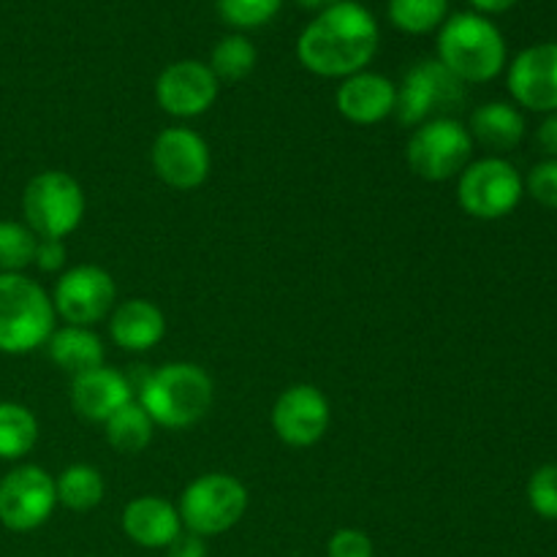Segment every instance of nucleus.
Listing matches in <instances>:
<instances>
[{
  "label": "nucleus",
  "instance_id": "1",
  "mask_svg": "<svg viewBox=\"0 0 557 557\" xmlns=\"http://www.w3.org/2000/svg\"><path fill=\"white\" fill-rule=\"evenodd\" d=\"M379 22L357 0H337L319 11L297 41V58L310 74L346 79L368 69L379 52Z\"/></svg>",
  "mask_w": 557,
  "mask_h": 557
},
{
  "label": "nucleus",
  "instance_id": "2",
  "mask_svg": "<svg viewBox=\"0 0 557 557\" xmlns=\"http://www.w3.org/2000/svg\"><path fill=\"white\" fill-rule=\"evenodd\" d=\"M438 60L462 85L493 82L506 69V38L490 16L451 14L438 30Z\"/></svg>",
  "mask_w": 557,
  "mask_h": 557
},
{
  "label": "nucleus",
  "instance_id": "3",
  "mask_svg": "<svg viewBox=\"0 0 557 557\" xmlns=\"http://www.w3.org/2000/svg\"><path fill=\"white\" fill-rule=\"evenodd\" d=\"M212 397L215 389L205 368L194 362H169L141 381L136 400L158 428L185 430L207 417Z\"/></svg>",
  "mask_w": 557,
  "mask_h": 557
},
{
  "label": "nucleus",
  "instance_id": "4",
  "mask_svg": "<svg viewBox=\"0 0 557 557\" xmlns=\"http://www.w3.org/2000/svg\"><path fill=\"white\" fill-rule=\"evenodd\" d=\"M52 297L22 272L0 275V351L30 354L54 332Z\"/></svg>",
  "mask_w": 557,
  "mask_h": 557
},
{
  "label": "nucleus",
  "instance_id": "5",
  "mask_svg": "<svg viewBox=\"0 0 557 557\" xmlns=\"http://www.w3.org/2000/svg\"><path fill=\"white\" fill-rule=\"evenodd\" d=\"M85 207L87 201L79 180L58 169L36 174L22 194L27 228L38 239H63L74 234L85 218Z\"/></svg>",
  "mask_w": 557,
  "mask_h": 557
},
{
  "label": "nucleus",
  "instance_id": "6",
  "mask_svg": "<svg viewBox=\"0 0 557 557\" xmlns=\"http://www.w3.org/2000/svg\"><path fill=\"white\" fill-rule=\"evenodd\" d=\"M248 509V490L228 473H205L180 495V520L196 536H221L243 520Z\"/></svg>",
  "mask_w": 557,
  "mask_h": 557
},
{
  "label": "nucleus",
  "instance_id": "7",
  "mask_svg": "<svg viewBox=\"0 0 557 557\" xmlns=\"http://www.w3.org/2000/svg\"><path fill=\"white\" fill-rule=\"evenodd\" d=\"M466 103V85L438 60H419L397 87L395 117L400 125L419 128L430 120L451 117Z\"/></svg>",
  "mask_w": 557,
  "mask_h": 557
},
{
  "label": "nucleus",
  "instance_id": "8",
  "mask_svg": "<svg viewBox=\"0 0 557 557\" xmlns=\"http://www.w3.org/2000/svg\"><path fill=\"white\" fill-rule=\"evenodd\" d=\"M525 196V180L517 166L500 156L471 161L457 177V201L479 221H500L511 215Z\"/></svg>",
  "mask_w": 557,
  "mask_h": 557
},
{
  "label": "nucleus",
  "instance_id": "9",
  "mask_svg": "<svg viewBox=\"0 0 557 557\" xmlns=\"http://www.w3.org/2000/svg\"><path fill=\"white\" fill-rule=\"evenodd\" d=\"M473 139L468 125L457 117L430 120V123L413 128L406 145V161L417 177L428 183H446L460 177L462 169L471 163Z\"/></svg>",
  "mask_w": 557,
  "mask_h": 557
},
{
  "label": "nucleus",
  "instance_id": "10",
  "mask_svg": "<svg viewBox=\"0 0 557 557\" xmlns=\"http://www.w3.org/2000/svg\"><path fill=\"white\" fill-rule=\"evenodd\" d=\"M117 302L114 277L103 267L79 264L54 283V313L71 326H92L107 319Z\"/></svg>",
  "mask_w": 557,
  "mask_h": 557
},
{
  "label": "nucleus",
  "instance_id": "11",
  "mask_svg": "<svg viewBox=\"0 0 557 557\" xmlns=\"http://www.w3.org/2000/svg\"><path fill=\"white\" fill-rule=\"evenodd\" d=\"M58 506L54 479L38 466H20L0 479V522L14 533H30Z\"/></svg>",
  "mask_w": 557,
  "mask_h": 557
},
{
  "label": "nucleus",
  "instance_id": "12",
  "mask_svg": "<svg viewBox=\"0 0 557 557\" xmlns=\"http://www.w3.org/2000/svg\"><path fill=\"white\" fill-rule=\"evenodd\" d=\"M150 161L161 183L174 190H194L210 177L212 156L207 141L196 131L174 125L161 131L152 141Z\"/></svg>",
  "mask_w": 557,
  "mask_h": 557
},
{
  "label": "nucleus",
  "instance_id": "13",
  "mask_svg": "<svg viewBox=\"0 0 557 557\" xmlns=\"http://www.w3.org/2000/svg\"><path fill=\"white\" fill-rule=\"evenodd\" d=\"M332 422L330 400L313 384H294L272 406V430L294 449L315 446Z\"/></svg>",
  "mask_w": 557,
  "mask_h": 557
},
{
  "label": "nucleus",
  "instance_id": "14",
  "mask_svg": "<svg viewBox=\"0 0 557 557\" xmlns=\"http://www.w3.org/2000/svg\"><path fill=\"white\" fill-rule=\"evenodd\" d=\"M221 82L201 60H177L156 79V101L166 114L180 120L199 117L215 103Z\"/></svg>",
  "mask_w": 557,
  "mask_h": 557
},
{
  "label": "nucleus",
  "instance_id": "15",
  "mask_svg": "<svg viewBox=\"0 0 557 557\" xmlns=\"http://www.w3.org/2000/svg\"><path fill=\"white\" fill-rule=\"evenodd\" d=\"M511 98L528 112H557V41H542L522 49L506 76Z\"/></svg>",
  "mask_w": 557,
  "mask_h": 557
},
{
  "label": "nucleus",
  "instance_id": "16",
  "mask_svg": "<svg viewBox=\"0 0 557 557\" xmlns=\"http://www.w3.org/2000/svg\"><path fill=\"white\" fill-rule=\"evenodd\" d=\"M335 107L348 123L375 125L395 114L397 85L375 71H359V74L341 79L335 92Z\"/></svg>",
  "mask_w": 557,
  "mask_h": 557
},
{
  "label": "nucleus",
  "instance_id": "17",
  "mask_svg": "<svg viewBox=\"0 0 557 557\" xmlns=\"http://www.w3.org/2000/svg\"><path fill=\"white\" fill-rule=\"evenodd\" d=\"M134 400L131 381L114 368H96L74 375L71 384V406L87 422H107L114 411Z\"/></svg>",
  "mask_w": 557,
  "mask_h": 557
},
{
  "label": "nucleus",
  "instance_id": "18",
  "mask_svg": "<svg viewBox=\"0 0 557 557\" xmlns=\"http://www.w3.org/2000/svg\"><path fill=\"white\" fill-rule=\"evenodd\" d=\"M123 531L145 549H166L185 531L177 506L161 495L134 498L123 511Z\"/></svg>",
  "mask_w": 557,
  "mask_h": 557
},
{
  "label": "nucleus",
  "instance_id": "19",
  "mask_svg": "<svg viewBox=\"0 0 557 557\" xmlns=\"http://www.w3.org/2000/svg\"><path fill=\"white\" fill-rule=\"evenodd\" d=\"M163 335H166V315L150 299H125L109 313V337L123 351H150L163 341Z\"/></svg>",
  "mask_w": 557,
  "mask_h": 557
},
{
  "label": "nucleus",
  "instance_id": "20",
  "mask_svg": "<svg viewBox=\"0 0 557 557\" xmlns=\"http://www.w3.org/2000/svg\"><path fill=\"white\" fill-rule=\"evenodd\" d=\"M468 134L476 145L493 152H509L525 139V117L506 101H490L471 114Z\"/></svg>",
  "mask_w": 557,
  "mask_h": 557
},
{
  "label": "nucleus",
  "instance_id": "21",
  "mask_svg": "<svg viewBox=\"0 0 557 557\" xmlns=\"http://www.w3.org/2000/svg\"><path fill=\"white\" fill-rule=\"evenodd\" d=\"M49 359L65 373L82 375L103 364V343L90 326H60L47 341Z\"/></svg>",
  "mask_w": 557,
  "mask_h": 557
},
{
  "label": "nucleus",
  "instance_id": "22",
  "mask_svg": "<svg viewBox=\"0 0 557 557\" xmlns=\"http://www.w3.org/2000/svg\"><path fill=\"white\" fill-rule=\"evenodd\" d=\"M103 428H107L109 446L120 451V455H139V451H145L150 446L152 433H156V422L147 417V411L136 397L125 403L120 411H114L103 422Z\"/></svg>",
  "mask_w": 557,
  "mask_h": 557
},
{
  "label": "nucleus",
  "instance_id": "23",
  "mask_svg": "<svg viewBox=\"0 0 557 557\" xmlns=\"http://www.w3.org/2000/svg\"><path fill=\"white\" fill-rule=\"evenodd\" d=\"M256 60H259V52H256L253 41L243 33H228L221 41L212 47L210 52V71L215 74L218 82H228V85H237V82L248 79L256 69Z\"/></svg>",
  "mask_w": 557,
  "mask_h": 557
},
{
  "label": "nucleus",
  "instance_id": "24",
  "mask_svg": "<svg viewBox=\"0 0 557 557\" xmlns=\"http://www.w3.org/2000/svg\"><path fill=\"white\" fill-rule=\"evenodd\" d=\"M38 444V419L20 403H0V460H22Z\"/></svg>",
  "mask_w": 557,
  "mask_h": 557
},
{
  "label": "nucleus",
  "instance_id": "25",
  "mask_svg": "<svg viewBox=\"0 0 557 557\" xmlns=\"http://www.w3.org/2000/svg\"><path fill=\"white\" fill-rule=\"evenodd\" d=\"M58 487V504H63L71 511H90L103 500V476L98 468L87 466V462H76L69 466L60 479H54Z\"/></svg>",
  "mask_w": 557,
  "mask_h": 557
},
{
  "label": "nucleus",
  "instance_id": "26",
  "mask_svg": "<svg viewBox=\"0 0 557 557\" xmlns=\"http://www.w3.org/2000/svg\"><path fill=\"white\" fill-rule=\"evenodd\" d=\"M449 20V0H389V22L408 36H428Z\"/></svg>",
  "mask_w": 557,
  "mask_h": 557
},
{
  "label": "nucleus",
  "instance_id": "27",
  "mask_svg": "<svg viewBox=\"0 0 557 557\" xmlns=\"http://www.w3.org/2000/svg\"><path fill=\"white\" fill-rule=\"evenodd\" d=\"M38 237L27 226L14 221H0V275L22 272L36 259Z\"/></svg>",
  "mask_w": 557,
  "mask_h": 557
},
{
  "label": "nucleus",
  "instance_id": "28",
  "mask_svg": "<svg viewBox=\"0 0 557 557\" xmlns=\"http://www.w3.org/2000/svg\"><path fill=\"white\" fill-rule=\"evenodd\" d=\"M218 14L237 30H253L267 25L281 11L283 0H215Z\"/></svg>",
  "mask_w": 557,
  "mask_h": 557
},
{
  "label": "nucleus",
  "instance_id": "29",
  "mask_svg": "<svg viewBox=\"0 0 557 557\" xmlns=\"http://www.w3.org/2000/svg\"><path fill=\"white\" fill-rule=\"evenodd\" d=\"M528 504L544 520H557V462L533 471L528 482Z\"/></svg>",
  "mask_w": 557,
  "mask_h": 557
},
{
  "label": "nucleus",
  "instance_id": "30",
  "mask_svg": "<svg viewBox=\"0 0 557 557\" xmlns=\"http://www.w3.org/2000/svg\"><path fill=\"white\" fill-rule=\"evenodd\" d=\"M525 188L533 201L542 207L557 210V158H547V161L536 163L525 180Z\"/></svg>",
  "mask_w": 557,
  "mask_h": 557
},
{
  "label": "nucleus",
  "instance_id": "31",
  "mask_svg": "<svg viewBox=\"0 0 557 557\" xmlns=\"http://www.w3.org/2000/svg\"><path fill=\"white\" fill-rule=\"evenodd\" d=\"M326 557H373V542L357 528H341L326 544Z\"/></svg>",
  "mask_w": 557,
  "mask_h": 557
},
{
  "label": "nucleus",
  "instance_id": "32",
  "mask_svg": "<svg viewBox=\"0 0 557 557\" xmlns=\"http://www.w3.org/2000/svg\"><path fill=\"white\" fill-rule=\"evenodd\" d=\"M65 245L63 239H38L36 259L33 264L41 272H60L65 267Z\"/></svg>",
  "mask_w": 557,
  "mask_h": 557
},
{
  "label": "nucleus",
  "instance_id": "33",
  "mask_svg": "<svg viewBox=\"0 0 557 557\" xmlns=\"http://www.w3.org/2000/svg\"><path fill=\"white\" fill-rule=\"evenodd\" d=\"M169 557H207V542L196 533L183 531L172 544L166 547Z\"/></svg>",
  "mask_w": 557,
  "mask_h": 557
},
{
  "label": "nucleus",
  "instance_id": "34",
  "mask_svg": "<svg viewBox=\"0 0 557 557\" xmlns=\"http://www.w3.org/2000/svg\"><path fill=\"white\" fill-rule=\"evenodd\" d=\"M536 145L547 158H557V112L547 114V117H544V123L539 125Z\"/></svg>",
  "mask_w": 557,
  "mask_h": 557
},
{
  "label": "nucleus",
  "instance_id": "35",
  "mask_svg": "<svg viewBox=\"0 0 557 557\" xmlns=\"http://www.w3.org/2000/svg\"><path fill=\"white\" fill-rule=\"evenodd\" d=\"M468 3L473 5L476 14L490 16V14H504V11H509L517 0H468Z\"/></svg>",
  "mask_w": 557,
  "mask_h": 557
},
{
  "label": "nucleus",
  "instance_id": "36",
  "mask_svg": "<svg viewBox=\"0 0 557 557\" xmlns=\"http://www.w3.org/2000/svg\"><path fill=\"white\" fill-rule=\"evenodd\" d=\"M299 5H305V9H310V11H324V9H330V5H335L337 0H297Z\"/></svg>",
  "mask_w": 557,
  "mask_h": 557
}]
</instances>
